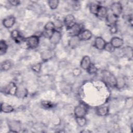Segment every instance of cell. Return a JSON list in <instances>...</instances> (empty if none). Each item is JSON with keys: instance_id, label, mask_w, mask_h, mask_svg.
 <instances>
[{"instance_id": "cell-1", "label": "cell", "mask_w": 133, "mask_h": 133, "mask_svg": "<svg viewBox=\"0 0 133 133\" xmlns=\"http://www.w3.org/2000/svg\"><path fill=\"white\" fill-rule=\"evenodd\" d=\"M88 111V107L86 104L81 103L75 107L74 110V114L75 117L85 116Z\"/></svg>"}, {"instance_id": "cell-2", "label": "cell", "mask_w": 133, "mask_h": 133, "mask_svg": "<svg viewBox=\"0 0 133 133\" xmlns=\"http://www.w3.org/2000/svg\"><path fill=\"white\" fill-rule=\"evenodd\" d=\"M24 42L28 48H35L39 44V37L35 35L25 38Z\"/></svg>"}, {"instance_id": "cell-3", "label": "cell", "mask_w": 133, "mask_h": 133, "mask_svg": "<svg viewBox=\"0 0 133 133\" xmlns=\"http://www.w3.org/2000/svg\"><path fill=\"white\" fill-rule=\"evenodd\" d=\"M103 76L104 81L108 85H109L111 87H116V78L115 77L114 75H113L109 72L105 71L104 72Z\"/></svg>"}, {"instance_id": "cell-4", "label": "cell", "mask_w": 133, "mask_h": 133, "mask_svg": "<svg viewBox=\"0 0 133 133\" xmlns=\"http://www.w3.org/2000/svg\"><path fill=\"white\" fill-rule=\"evenodd\" d=\"M110 8L111 12L117 17H118L122 12L123 7L122 4L119 2H114L112 3Z\"/></svg>"}, {"instance_id": "cell-5", "label": "cell", "mask_w": 133, "mask_h": 133, "mask_svg": "<svg viewBox=\"0 0 133 133\" xmlns=\"http://www.w3.org/2000/svg\"><path fill=\"white\" fill-rule=\"evenodd\" d=\"M18 87L16 85V84L14 82L9 83L4 89V91L5 93L11 95H16Z\"/></svg>"}, {"instance_id": "cell-6", "label": "cell", "mask_w": 133, "mask_h": 133, "mask_svg": "<svg viewBox=\"0 0 133 133\" xmlns=\"http://www.w3.org/2000/svg\"><path fill=\"white\" fill-rule=\"evenodd\" d=\"M63 23L66 28V30L70 29L76 23L74 16L72 14L67 15L64 19Z\"/></svg>"}, {"instance_id": "cell-7", "label": "cell", "mask_w": 133, "mask_h": 133, "mask_svg": "<svg viewBox=\"0 0 133 133\" xmlns=\"http://www.w3.org/2000/svg\"><path fill=\"white\" fill-rule=\"evenodd\" d=\"M69 34L71 36H78L81 32L82 31V28L78 24L75 23L72 28L67 30Z\"/></svg>"}, {"instance_id": "cell-8", "label": "cell", "mask_w": 133, "mask_h": 133, "mask_svg": "<svg viewBox=\"0 0 133 133\" xmlns=\"http://www.w3.org/2000/svg\"><path fill=\"white\" fill-rule=\"evenodd\" d=\"M61 39V34L59 31L55 30L50 38L49 41L50 43L54 45L58 44Z\"/></svg>"}, {"instance_id": "cell-9", "label": "cell", "mask_w": 133, "mask_h": 133, "mask_svg": "<svg viewBox=\"0 0 133 133\" xmlns=\"http://www.w3.org/2000/svg\"><path fill=\"white\" fill-rule=\"evenodd\" d=\"M16 19L13 16H9L4 18L3 20V24L6 28H11L15 23Z\"/></svg>"}, {"instance_id": "cell-10", "label": "cell", "mask_w": 133, "mask_h": 133, "mask_svg": "<svg viewBox=\"0 0 133 133\" xmlns=\"http://www.w3.org/2000/svg\"><path fill=\"white\" fill-rule=\"evenodd\" d=\"M105 40L101 37H97L94 41V46L98 50L104 49V46L106 44Z\"/></svg>"}, {"instance_id": "cell-11", "label": "cell", "mask_w": 133, "mask_h": 133, "mask_svg": "<svg viewBox=\"0 0 133 133\" xmlns=\"http://www.w3.org/2000/svg\"><path fill=\"white\" fill-rule=\"evenodd\" d=\"M54 55V52L50 49H46L43 51L41 54V58L43 61H47L52 58Z\"/></svg>"}, {"instance_id": "cell-12", "label": "cell", "mask_w": 133, "mask_h": 133, "mask_svg": "<svg viewBox=\"0 0 133 133\" xmlns=\"http://www.w3.org/2000/svg\"><path fill=\"white\" fill-rule=\"evenodd\" d=\"M78 37L81 41H88L91 38L92 33L87 29L84 30L81 32Z\"/></svg>"}, {"instance_id": "cell-13", "label": "cell", "mask_w": 133, "mask_h": 133, "mask_svg": "<svg viewBox=\"0 0 133 133\" xmlns=\"http://www.w3.org/2000/svg\"><path fill=\"white\" fill-rule=\"evenodd\" d=\"M111 45L115 48H118L122 47L124 44L123 40L118 37H113L111 38L110 42Z\"/></svg>"}, {"instance_id": "cell-14", "label": "cell", "mask_w": 133, "mask_h": 133, "mask_svg": "<svg viewBox=\"0 0 133 133\" xmlns=\"http://www.w3.org/2000/svg\"><path fill=\"white\" fill-rule=\"evenodd\" d=\"M108 9L105 6H100L96 16L99 19H105L108 15Z\"/></svg>"}, {"instance_id": "cell-15", "label": "cell", "mask_w": 133, "mask_h": 133, "mask_svg": "<svg viewBox=\"0 0 133 133\" xmlns=\"http://www.w3.org/2000/svg\"><path fill=\"white\" fill-rule=\"evenodd\" d=\"M105 19L108 25H109V26H111L116 25V23L118 20V17L113 15L112 12H111L108 14Z\"/></svg>"}, {"instance_id": "cell-16", "label": "cell", "mask_w": 133, "mask_h": 133, "mask_svg": "<svg viewBox=\"0 0 133 133\" xmlns=\"http://www.w3.org/2000/svg\"><path fill=\"white\" fill-rule=\"evenodd\" d=\"M91 63V62L90 57L88 56H85L83 57L81 61L80 66L82 69L87 70Z\"/></svg>"}, {"instance_id": "cell-17", "label": "cell", "mask_w": 133, "mask_h": 133, "mask_svg": "<svg viewBox=\"0 0 133 133\" xmlns=\"http://www.w3.org/2000/svg\"><path fill=\"white\" fill-rule=\"evenodd\" d=\"M8 125L10 130V132H18L19 130L20 129L21 127L20 122L17 121H12L10 122Z\"/></svg>"}, {"instance_id": "cell-18", "label": "cell", "mask_w": 133, "mask_h": 133, "mask_svg": "<svg viewBox=\"0 0 133 133\" xmlns=\"http://www.w3.org/2000/svg\"><path fill=\"white\" fill-rule=\"evenodd\" d=\"M80 41L78 36H71L69 41V46L72 48H75L79 45Z\"/></svg>"}, {"instance_id": "cell-19", "label": "cell", "mask_w": 133, "mask_h": 133, "mask_svg": "<svg viewBox=\"0 0 133 133\" xmlns=\"http://www.w3.org/2000/svg\"><path fill=\"white\" fill-rule=\"evenodd\" d=\"M14 111V108L6 103H2L1 104V111L5 113H11Z\"/></svg>"}, {"instance_id": "cell-20", "label": "cell", "mask_w": 133, "mask_h": 133, "mask_svg": "<svg viewBox=\"0 0 133 133\" xmlns=\"http://www.w3.org/2000/svg\"><path fill=\"white\" fill-rule=\"evenodd\" d=\"M109 112V108L106 106H101L96 109L97 114L101 116L107 115Z\"/></svg>"}, {"instance_id": "cell-21", "label": "cell", "mask_w": 133, "mask_h": 133, "mask_svg": "<svg viewBox=\"0 0 133 133\" xmlns=\"http://www.w3.org/2000/svg\"><path fill=\"white\" fill-rule=\"evenodd\" d=\"M123 54L128 57L129 59H131L132 57V48L131 46H127L124 47L122 49Z\"/></svg>"}, {"instance_id": "cell-22", "label": "cell", "mask_w": 133, "mask_h": 133, "mask_svg": "<svg viewBox=\"0 0 133 133\" xmlns=\"http://www.w3.org/2000/svg\"><path fill=\"white\" fill-rule=\"evenodd\" d=\"M27 90L23 87H18L16 95L20 98H24L27 95Z\"/></svg>"}, {"instance_id": "cell-23", "label": "cell", "mask_w": 133, "mask_h": 133, "mask_svg": "<svg viewBox=\"0 0 133 133\" xmlns=\"http://www.w3.org/2000/svg\"><path fill=\"white\" fill-rule=\"evenodd\" d=\"M1 70L4 71L9 70L11 67V63L9 60H5L1 63Z\"/></svg>"}, {"instance_id": "cell-24", "label": "cell", "mask_w": 133, "mask_h": 133, "mask_svg": "<svg viewBox=\"0 0 133 133\" xmlns=\"http://www.w3.org/2000/svg\"><path fill=\"white\" fill-rule=\"evenodd\" d=\"M99 4H97L96 3H91L89 6V10L90 12L94 15H96L97 13V11L98 10V9L100 7Z\"/></svg>"}, {"instance_id": "cell-25", "label": "cell", "mask_w": 133, "mask_h": 133, "mask_svg": "<svg viewBox=\"0 0 133 133\" xmlns=\"http://www.w3.org/2000/svg\"><path fill=\"white\" fill-rule=\"evenodd\" d=\"M7 48L8 46L5 41L1 40L0 42V54L1 55H4L6 53Z\"/></svg>"}, {"instance_id": "cell-26", "label": "cell", "mask_w": 133, "mask_h": 133, "mask_svg": "<svg viewBox=\"0 0 133 133\" xmlns=\"http://www.w3.org/2000/svg\"><path fill=\"white\" fill-rule=\"evenodd\" d=\"M75 119L77 125L80 127L84 126L87 123V121L85 116L75 117Z\"/></svg>"}, {"instance_id": "cell-27", "label": "cell", "mask_w": 133, "mask_h": 133, "mask_svg": "<svg viewBox=\"0 0 133 133\" xmlns=\"http://www.w3.org/2000/svg\"><path fill=\"white\" fill-rule=\"evenodd\" d=\"M125 85V79L122 77H118L116 78V87L120 89L123 88Z\"/></svg>"}, {"instance_id": "cell-28", "label": "cell", "mask_w": 133, "mask_h": 133, "mask_svg": "<svg viewBox=\"0 0 133 133\" xmlns=\"http://www.w3.org/2000/svg\"><path fill=\"white\" fill-rule=\"evenodd\" d=\"M59 1L58 0H50L48 1V4L51 9H56L59 5Z\"/></svg>"}, {"instance_id": "cell-29", "label": "cell", "mask_w": 133, "mask_h": 133, "mask_svg": "<svg viewBox=\"0 0 133 133\" xmlns=\"http://www.w3.org/2000/svg\"><path fill=\"white\" fill-rule=\"evenodd\" d=\"M42 105L45 109H51L54 107V104L48 100H43L41 102Z\"/></svg>"}, {"instance_id": "cell-30", "label": "cell", "mask_w": 133, "mask_h": 133, "mask_svg": "<svg viewBox=\"0 0 133 133\" xmlns=\"http://www.w3.org/2000/svg\"><path fill=\"white\" fill-rule=\"evenodd\" d=\"M97 70H98V69H97V67L94 64L91 63L90 64V65H89V66L88 67V68L87 69V71L89 74H92L96 73L97 72Z\"/></svg>"}, {"instance_id": "cell-31", "label": "cell", "mask_w": 133, "mask_h": 133, "mask_svg": "<svg viewBox=\"0 0 133 133\" xmlns=\"http://www.w3.org/2000/svg\"><path fill=\"white\" fill-rule=\"evenodd\" d=\"M55 31H51V30H44V31L42 32V36L46 38H50L51 35H52L54 32Z\"/></svg>"}, {"instance_id": "cell-32", "label": "cell", "mask_w": 133, "mask_h": 133, "mask_svg": "<svg viewBox=\"0 0 133 133\" xmlns=\"http://www.w3.org/2000/svg\"><path fill=\"white\" fill-rule=\"evenodd\" d=\"M45 30H51V31H55L56 30L54 23L52 21H49L45 24L44 26Z\"/></svg>"}, {"instance_id": "cell-33", "label": "cell", "mask_w": 133, "mask_h": 133, "mask_svg": "<svg viewBox=\"0 0 133 133\" xmlns=\"http://www.w3.org/2000/svg\"><path fill=\"white\" fill-rule=\"evenodd\" d=\"M53 22L54 23L56 30L58 31V29H61L63 27V23L60 20L56 19Z\"/></svg>"}, {"instance_id": "cell-34", "label": "cell", "mask_w": 133, "mask_h": 133, "mask_svg": "<svg viewBox=\"0 0 133 133\" xmlns=\"http://www.w3.org/2000/svg\"><path fill=\"white\" fill-rule=\"evenodd\" d=\"M104 50H106L107 51L112 52H113L114 51L115 48L111 45V44L110 43H106L105 45L104 48Z\"/></svg>"}, {"instance_id": "cell-35", "label": "cell", "mask_w": 133, "mask_h": 133, "mask_svg": "<svg viewBox=\"0 0 133 133\" xmlns=\"http://www.w3.org/2000/svg\"><path fill=\"white\" fill-rule=\"evenodd\" d=\"M42 68V64L41 63H37L34 64L32 66V69L35 72L38 73L40 72Z\"/></svg>"}, {"instance_id": "cell-36", "label": "cell", "mask_w": 133, "mask_h": 133, "mask_svg": "<svg viewBox=\"0 0 133 133\" xmlns=\"http://www.w3.org/2000/svg\"><path fill=\"white\" fill-rule=\"evenodd\" d=\"M82 73V71L79 68H75L73 70L72 74L74 76H78Z\"/></svg>"}, {"instance_id": "cell-37", "label": "cell", "mask_w": 133, "mask_h": 133, "mask_svg": "<svg viewBox=\"0 0 133 133\" xmlns=\"http://www.w3.org/2000/svg\"><path fill=\"white\" fill-rule=\"evenodd\" d=\"M8 3L13 6H17L20 4V2L18 0H9L8 1Z\"/></svg>"}, {"instance_id": "cell-38", "label": "cell", "mask_w": 133, "mask_h": 133, "mask_svg": "<svg viewBox=\"0 0 133 133\" xmlns=\"http://www.w3.org/2000/svg\"><path fill=\"white\" fill-rule=\"evenodd\" d=\"M110 31L112 34H115L117 31V28L116 25L110 26Z\"/></svg>"}, {"instance_id": "cell-39", "label": "cell", "mask_w": 133, "mask_h": 133, "mask_svg": "<svg viewBox=\"0 0 133 133\" xmlns=\"http://www.w3.org/2000/svg\"><path fill=\"white\" fill-rule=\"evenodd\" d=\"M128 17H128V20L129 23H130V24L131 25H132V15H131L129 16Z\"/></svg>"}]
</instances>
